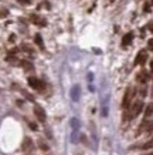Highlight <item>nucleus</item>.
I'll use <instances>...</instances> for the list:
<instances>
[{
	"mask_svg": "<svg viewBox=\"0 0 153 155\" xmlns=\"http://www.w3.org/2000/svg\"><path fill=\"white\" fill-rule=\"evenodd\" d=\"M34 114H36V117L38 118V121H41V122L45 121V111H44L40 105H36V107H34Z\"/></svg>",
	"mask_w": 153,
	"mask_h": 155,
	"instance_id": "nucleus-5",
	"label": "nucleus"
},
{
	"mask_svg": "<svg viewBox=\"0 0 153 155\" xmlns=\"http://www.w3.org/2000/svg\"><path fill=\"white\" fill-rule=\"evenodd\" d=\"M40 147H41L43 150H47V148H48V147H47L45 144H43V142H40Z\"/></svg>",
	"mask_w": 153,
	"mask_h": 155,
	"instance_id": "nucleus-13",
	"label": "nucleus"
},
{
	"mask_svg": "<svg viewBox=\"0 0 153 155\" xmlns=\"http://www.w3.org/2000/svg\"><path fill=\"white\" fill-rule=\"evenodd\" d=\"M146 118H150L152 117V104H149L148 105V108H146V114H145Z\"/></svg>",
	"mask_w": 153,
	"mask_h": 155,
	"instance_id": "nucleus-9",
	"label": "nucleus"
},
{
	"mask_svg": "<svg viewBox=\"0 0 153 155\" xmlns=\"http://www.w3.org/2000/svg\"><path fill=\"white\" fill-rule=\"evenodd\" d=\"M132 97H133V88L129 87L123 95V100H122V108L123 110H128L129 105H130V101H132Z\"/></svg>",
	"mask_w": 153,
	"mask_h": 155,
	"instance_id": "nucleus-1",
	"label": "nucleus"
},
{
	"mask_svg": "<svg viewBox=\"0 0 153 155\" xmlns=\"http://www.w3.org/2000/svg\"><path fill=\"white\" fill-rule=\"evenodd\" d=\"M142 107H143V104H142L140 101L135 103V105H133V107H132V110H130V115H129V117H136L139 113H140ZM129 117H128V119H129Z\"/></svg>",
	"mask_w": 153,
	"mask_h": 155,
	"instance_id": "nucleus-6",
	"label": "nucleus"
},
{
	"mask_svg": "<svg viewBox=\"0 0 153 155\" xmlns=\"http://www.w3.org/2000/svg\"><path fill=\"white\" fill-rule=\"evenodd\" d=\"M146 60H148V53H146V50H142V51H139L135 64H140V66H142V64L146 63Z\"/></svg>",
	"mask_w": 153,
	"mask_h": 155,
	"instance_id": "nucleus-4",
	"label": "nucleus"
},
{
	"mask_svg": "<svg viewBox=\"0 0 153 155\" xmlns=\"http://www.w3.org/2000/svg\"><path fill=\"white\" fill-rule=\"evenodd\" d=\"M148 155H152V154H150V152H149V154H148Z\"/></svg>",
	"mask_w": 153,
	"mask_h": 155,
	"instance_id": "nucleus-15",
	"label": "nucleus"
},
{
	"mask_svg": "<svg viewBox=\"0 0 153 155\" xmlns=\"http://www.w3.org/2000/svg\"><path fill=\"white\" fill-rule=\"evenodd\" d=\"M71 124H73V128H74V130H78V127H79V122L76 121V118H73V119H71Z\"/></svg>",
	"mask_w": 153,
	"mask_h": 155,
	"instance_id": "nucleus-10",
	"label": "nucleus"
},
{
	"mask_svg": "<svg viewBox=\"0 0 153 155\" xmlns=\"http://www.w3.org/2000/svg\"><path fill=\"white\" fill-rule=\"evenodd\" d=\"M30 147H31V141H30L29 138H26V140H24V144H23V150H24V151H29Z\"/></svg>",
	"mask_w": 153,
	"mask_h": 155,
	"instance_id": "nucleus-8",
	"label": "nucleus"
},
{
	"mask_svg": "<svg viewBox=\"0 0 153 155\" xmlns=\"http://www.w3.org/2000/svg\"><path fill=\"white\" fill-rule=\"evenodd\" d=\"M149 73L146 71V70H142V71H139L138 73V76H136V80L140 83V84H146L148 81H149Z\"/></svg>",
	"mask_w": 153,
	"mask_h": 155,
	"instance_id": "nucleus-3",
	"label": "nucleus"
},
{
	"mask_svg": "<svg viewBox=\"0 0 153 155\" xmlns=\"http://www.w3.org/2000/svg\"><path fill=\"white\" fill-rule=\"evenodd\" d=\"M150 147H152V141H149L148 144H145V145H142V148H143V150H146V148H150Z\"/></svg>",
	"mask_w": 153,
	"mask_h": 155,
	"instance_id": "nucleus-12",
	"label": "nucleus"
},
{
	"mask_svg": "<svg viewBox=\"0 0 153 155\" xmlns=\"http://www.w3.org/2000/svg\"><path fill=\"white\" fill-rule=\"evenodd\" d=\"M30 127H31L33 130H37V125H36V124H30Z\"/></svg>",
	"mask_w": 153,
	"mask_h": 155,
	"instance_id": "nucleus-14",
	"label": "nucleus"
},
{
	"mask_svg": "<svg viewBox=\"0 0 153 155\" xmlns=\"http://www.w3.org/2000/svg\"><path fill=\"white\" fill-rule=\"evenodd\" d=\"M79 93H81V90H79V85H74L73 88H71V100L76 103L78 100H79Z\"/></svg>",
	"mask_w": 153,
	"mask_h": 155,
	"instance_id": "nucleus-7",
	"label": "nucleus"
},
{
	"mask_svg": "<svg viewBox=\"0 0 153 155\" xmlns=\"http://www.w3.org/2000/svg\"><path fill=\"white\" fill-rule=\"evenodd\" d=\"M130 39H132V36L128 34V36L125 37V40H123V44H129V43H130Z\"/></svg>",
	"mask_w": 153,
	"mask_h": 155,
	"instance_id": "nucleus-11",
	"label": "nucleus"
},
{
	"mask_svg": "<svg viewBox=\"0 0 153 155\" xmlns=\"http://www.w3.org/2000/svg\"><path fill=\"white\" fill-rule=\"evenodd\" d=\"M29 84H30V87H31V88H34V90H43V88H44L43 81H40V80L36 78V77H30V78H29Z\"/></svg>",
	"mask_w": 153,
	"mask_h": 155,
	"instance_id": "nucleus-2",
	"label": "nucleus"
},
{
	"mask_svg": "<svg viewBox=\"0 0 153 155\" xmlns=\"http://www.w3.org/2000/svg\"><path fill=\"white\" fill-rule=\"evenodd\" d=\"M24 1H29V0H24Z\"/></svg>",
	"mask_w": 153,
	"mask_h": 155,
	"instance_id": "nucleus-16",
	"label": "nucleus"
}]
</instances>
